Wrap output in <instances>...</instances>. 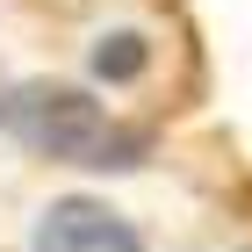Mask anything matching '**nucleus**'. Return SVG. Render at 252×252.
<instances>
[{"mask_svg": "<svg viewBox=\"0 0 252 252\" xmlns=\"http://www.w3.org/2000/svg\"><path fill=\"white\" fill-rule=\"evenodd\" d=\"M36 252H144V238L123 223L108 202H51L36 223V238H29Z\"/></svg>", "mask_w": 252, "mask_h": 252, "instance_id": "obj_2", "label": "nucleus"}, {"mask_svg": "<svg viewBox=\"0 0 252 252\" xmlns=\"http://www.w3.org/2000/svg\"><path fill=\"white\" fill-rule=\"evenodd\" d=\"M0 116H7V108H0Z\"/></svg>", "mask_w": 252, "mask_h": 252, "instance_id": "obj_4", "label": "nucleus"}, {"mask_svg": "<svg viewBox=\"0 0 252 252\" xmlns=\"http://www.w3.org/2000/svg\"><path fill=\"white\" fill-rule=\"evenodd\" d=\"M94 72L101 79H137V72H144V36H101Z\"/></svg>", "mask_w": 252, "mask_h": 252, "instance_id": "obj_3", "label": "nucleus"}, {"mask_svg": "<svg viewBox=\"0 0 252 252\" xmlns=\"http://www.w3.org/2000/svg\"><path fill=\"white\" fill-rule=\"evenodd\" d=\"M7 123L29 152L43 158H65V166H94V173H123L144 158V137L116 130L101 116V101H87L79 87H22L7 101Z\"/></svg>", "mask_w": 252, "mask_h": 252, "instance_id": "obj_1", "label": "nucleus"}]
</instances>
